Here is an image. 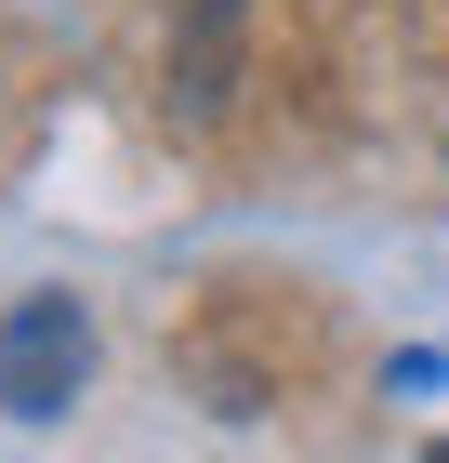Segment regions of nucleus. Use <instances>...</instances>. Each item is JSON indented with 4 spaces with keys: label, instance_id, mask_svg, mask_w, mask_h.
<instances>
[{
    "label": "nucleus",
    "instance_id": "f257e3e1",
    "mask_svg": "<svg viewBox=\"0 0 449 463\" xmlns=\"http://www.w3.org/2000/svg\"><path fill=\"white\" fill-rule=\"evenodd\" d=\"M80 371H93V318H80L67 291H40V305H14V318H0V397H14L27 424H53V411H67Z\"/></svg>",
    "mask_w": 449,
    "mask_h": 463
},
{
    "label": "nucleus",
    "instance_id": "f03ea898",
    "mask_svg": "<svg viewBox=\"0 0 449 463\" xmlns=\"http://www.w3.org/2000/svg\"><path fill=\"white\" fill-rule=\"evenodd\" d=\"M225 40H239V0H199V27H185V53H173V107L185 119L225 107Z\"/></svg>",
    "mask_w": 449,
    "mask_h": 463
},
{
    "label": "nucleus",
    "instance_id": "7ed1b4c3",
    "mask_svg": "<svg viewBox=\"0 0 449 463\" xmlns=\"http://www.w3.org/2000/svg\"><path fill=\"white\" fill-rule=\"evenodd\" d=\"M423 463H449V450H423Z\"/></svg>",
    "mask_w": 449,
    "mask_h": 463
}]
</instances>
